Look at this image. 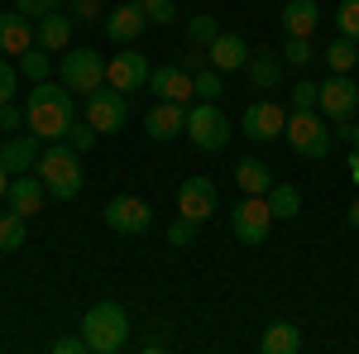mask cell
Returning <instances> with one entry per match:
<instances>
[{"instance_id":"6da1fadb","label":"cell","mask_w":359,"mask_h":354,"mask_svg":"<svg viewBox=\"0 0 359 354\" xmlns=\"http://www.w3.org/2000/svg\"><path fill=\"white\" fill-rule=\"evenodd\" d=\"M25 125L29 135L48 139V144H57V139H67V130L77 125V106H72V91L62 82H34V91H29L25 101Z\"/></svg>"},{"instance_id":"7a4b0ae2","label":"cell","mask_w":359,"mask_h":354,"mask_svg":"<svg viewBox=\"0 0 359 354\" xmlns=\"http://www.w3.org/2000/svg\"><path fill=\"white\" fill-rule=\"evenodd\" d=\"M34 172L43 177L48 196H57V201H77L82 196V154L72 144H62V139L39 154V168Z\"/></svg>"},{"instance_id":"3957f363","label":"cell","mask_w":359,"mask_h":354,"mask_svg":"<svg viewBox=\"0 0 359 354\" xmlns=\"http://www.w3.org/2000/svg\"><path fill=\"white\" fill-rule=\"evenodd\" d=\"M82 340L91 354H120L130 345V316L120 301H96L82 316Z\"/></svg>"},{"instance_id":"277c9868","label":"cell","mask_w":359,"mask_h":354,"mask_svg":"<svg viewBox=\"0 0 359 354\" xmlns=\"http://www.w3.org/2000/svg\"><path fill=\"white\" fill-rule=\"evenodd\" d=\"M283 139H287V149L306 158V163H321L326 154H331V130L321 125V110H287V125H283Z\"/></svg>"},{"instance_id":"5b68a950","label":"cell","mask_w":359,"mask_h":354,"mask_svg":"<svg viewBox=\"0 0 359 354\" xmlns=\"http://www.w3.org/2000/svg\"><path fill=\"white\" fill-rule=\"evenodd\" d=\"M269 230H273V206H269V196H245V191H240V201L230 206V235H235L240 245H264Z\"/></svg>"},{"instance_id":"8992f818","label":"cell","mask_w":359,"mask_h":354,"mask_svg":"<svg viewBox=\"0 0 359 354\" xmlns=\"http://www.w3.org/2000/svg\"><path fill=\"white\" fill-rule=\"evenodd\" d=\"M57 82L77 96H91L96 86H106V57L96 48H67L62 53V67H57Z\"/></svg>"},{"instance_id":"52a82bcc","label":"cell","mask_w":359,"mask_h":354,"mask_svg":"<svg viewBox=\"0 0 359 354\" xmlns=\"http://www.w3.org/2000/svg\"><path fill=\"white\" fill-rule=\"evenodd\" d=\"M187 139H192L201 154H216L230 144V120H225V110L216 101H196L187 106Z\"/></svg>"},{"instance_id":"ba28073f","label":"cell","mask_w":359,"mask_h":354,"mask_svg":"<svg viewBox=\"0 0 359 354\" xmlns=\"http://www.w3.org/2000/svg\"><path fill=\"white\" fill-rule=\"evenodd\" d=\"M86 120L101 130V135H120L130 125V96L115 91V86H96L86 96Z\"/></svg>"},{"instance_id":"9c48e42d","label":"cell","mask_w":359,"mask_h":354,"mask_svg":"<svg viewBox=\"0 0 359 354\" xmlns=\"http://www.w3.org/2000/svg\"><path fill=\"white\" fill-rule=\"evenodd\" d=\"M149 57L135 53V43L130 48H120L115 57H106V86H115V91H125V96H135V91H144L149 86Z\"/></svg>"},{"instance_id":"30bf717a","label":"cell","mask_w":359,"mask_h":354,"mask_svg":"<svg viewBox=\"0 0 359 354\" xmlns=\"http://www.w3.org/2000/svg\"><path fill=\"white\" fill-rule=\"evenodd\" d=\"M101 216H106V225H111L115 235H144L154 225V206L144 196H111L101 206Z\"/></svg>"},{"instance_id":"8fae6325","label":"cell","mask_w":359,"mask_h":354,"mask_svg":"<svg viewBox=\"0 0 359 354\" xmlns=\"http://www.w3.org/2000/svg\"><path fill=\"white\" fill-rule=\"evenodd\" d=\"M321 115L326 120H355V110H359V82L350 77V72H331L326 82H321Z\"/></svg>"},{"instance_id":"7c38bea8","label":"cell","mask_w":359,"mask_h":354,"mask_svg":"<svg viewBox=\"0 0 359 354\" xmlns=\"http://www.w3.org/2000/svg\"><path fill=\"white\" fill-rule=\"evenodd\" d=\"M216 206H221V196H216V182L211 177H187L182 187H177V211L196 225H206V220L216 216Z\"/></svg>"},{"instance_id":"4fadbf2b","label":"cell","mask_w":359,"mask_h":354,"mask_svg":"<svg viewBox=\"0 0 359 354\" xmlns=\"http://www.w3.org/2000/svg\"><path fill=\"white\" fill-rule=\"evenodd\" d=\"M149 91L158 96V101H196V91H192V72L182 67V62H163V67H154L149 72Z\"/></svg>"},{"instance_id":"5bb4252c","label":"cell","mask_w":359,"mask_h":354,"mask_svg":"<svg viewBox=\"0 0 359 354\" xmlns=\"http://www.w3.org/2000/svg\"><path fill=\"white\" fill-rule=\"evenodd\" d=\"M43 201H48V187H43L39 172H15V177H10V191H5V206H10V211H20V216H39Z\"/></svg>"},{"instance_id":"9a60e30c","label":"cell","mask_w":359,"mask_h":354,"mask_svg":"<svg viewBox=\"0 0 359 354\" xmlns=\"http://www.w3.org/2000/svg\"><path fill=\"white\" fill-rule=\"evenodd\" d=\"M144 130H149L154 144H168V139L187 135V106L182 101H158V106L144 115Z\"/></svg>"},{"instance_id":"2e32d148","label":"cell","mask_w":359,"mask_h":354,"mask_svg":"<svg viewBox=\"0 0 359 354\" xmlns=\"http://www.w3.org/2000/svg\"><path fill=\"white\" fill-rule=\"evenodd\" d=\"M101 25H106V39H111L115 48H130L139 34L149 29V15H144L139 5H130V0H125L120 10H106V20H101Z\"/></svg>"},{"instance_id":"e0dca14e","label":"cell","mask_w":359,"mask_h":354,"mask_svg":"<svg viewBox=\"0 0 359 354\" xmlns=\"http://www.w3.org/2000/svg\"><path fill=\"white\" fill-rule=\"evenodd\" d=\"M283 125H287V110L278 106V101H249L245 106V135L249 139H278L283 135Z\"/></svg>"},{"instance_id":"ac0fdd59","label":"cell","mask_w":359,"mask_h":354,"mask_svg":"<svg viewBox=\"0 0 359 354\" xmlns=\"http://www.w3.org/2000/svg\"><path fill=\"white\" fill-rule=\"evenodd\" d=\"M72 15H62V10H53V15H39L34 20V43L43 48V53H67V43H72Z\"/></svg>"},{"instance_id":"d6986e66","label":"cell","mask_w":359,"mask_h":354,"mask_svg":"<svg viewBox=\"0 0 359 354\" xmlns=\"http://www.w3.org/2000/svg\"><path fill=\"white\" fill-rule=\"evenodd\" d=\"M39 144H43V139L29 135V130L25 135H10L0 144V163L10 168V172H34V168H39V154H43Z\"/></svg>"},{"instance_id":"ffe728a7","label":"cell","mask_w":359,"mask_h":354,"mask_svg":"<svg viewBox=\"0 0 359 354\" xmlns=\"http://www.w3.org/2000/svg\"><path fill=\"white\" fill-rule=\"evenodd\" d=\"M321 25V5L316 0H287L283 5V39H311Z\"/></svg>"},{"instance_id":"44dd1931","label":"cell","mask_w":359,"mask_h":354,"mask_svg":"<svg viewBox=\"0 0 359 354\" xmlns=\"http://www.w3.org/2000/svg\"><path fill=\"white\" fill-rule=\"evenodd\" d=\"M206 62L216 67V72H235V67H245L249 62V43L240 39V34H216V43L206 48Z\"/></svg>"},{"instance_id":"7402d4cb","label":"cell","mask_w":359,"mask_h":354,"mask_svg":"<svg viewBox=\"0 0 359 354\" xmlns=\"http://www.w3.org/2000/svg\"><path fill=\"white\" fill-rule=\"evenodd\" d=\"M34 48V20L20 15V10H10V15H0V53H29Z\"/></svg>"},{"instance_id":"603a6c76","label":"cell","mask_w":359,"mask_h":354,"mask_svg":"<svg viewBox=\"0 0 359 354\" xmlns=\"http://www.w3.org/2000/svg\"><path fill=\"white\" fill-rule=\"evenodd\" d=\"M235 182H240V191H245V196H269L273 172H269V163H264V158H240V163H235Z\"/></svg>"},{"instance_id":"cb8c5ba5","label":"cell","mask_w":359,"mask_h":354,"mask_svg":"<svg viewBox=\"0 0 359 354\" xmlns=\"http://www.w3.org/2000/svg\"><path fill=\"white\" fill-rule=\"evenodd\" d=\"M249 82L259 86V91H273L283 82V53H269V48H259V53L249 57Z\"/></svg>"},{"instance_id":"d4e9b609","label":"cell","mask_w":359,"mask_h":354,"mask_svg":"<svg viewBox=\"0 0 359 354\" xmlns=\"http://www.w3.org/2000/svg\"><path fill=\"white\" fill-rule=\"evenodd\" d=\"M259 350H264V354H297V350H302V330L292 326V321H273V326L264 330Z\"/></svg>"},{"instance_id":"484cf974","label":"cell","mask_w":359,"mask_h":354,"mask_svg":"<svg viewBox=\"0 0 359 354\" xmlns=\"http://www.w3.org/2000/svg\"><path fill=\"white\" fill-rule=\"evenodd\" d=\"M269 206H273V220L302 216V191L292 187V182H273V187H269Z\"/></svg>"},{"instance_id":"4316f807","label":"cell","mask_w":359,"mask_h":354,"mask_svg":"<svg viewBox=\"0 0 359 354\" xmlns=\"http://www.w3.org/2000/svg\"><path fill=\"white\" fill-rule=\"evenodd\" d=\"M321 57H326V67H331V72H350V67L359 62V43L340 34V39H331V43L321 48Z\"/></svg>"},{"instance_id":"83f0119b","label":"cell","mask_w":359,"mask_h":354,"mask_svg":"<svg viewBox=\"0 0 359 354\" xmlns=\"http://www.w3.org/2000/svg\"><path fill=\"white\" fill-rule=\"evenodd\" d=\"M221 77H225V72H216L211 62H206V67H196V72H192L196 101H221V96H225V82H221Z\"/></svg>"},{"instance_id":"f1b7e54d","label":"cell","mask_w":359,"mask_h":354,"mask_svg":"<svg viewBox=\"0 0 359 354\" xmlns=\"http://www.w3.org/2000/svg\"><path fill=\"white\" fill-rule=\"evenodd\" d=\"M15 67H20V77H29V82H48V67H53V57L43 53L39 43L29 48V53L15 57Z\"/></svg>"},{"instance_id":"f546056e","label":"cell","mask_w":359,"mask_h":354,"mask_svg":"<svg viewBox=\"0 0 359 354\" xmlns=\"http://www.w3.org/2000/svg\"><path fill=\"white\" fill-rule=\"evenodd\" d=\"M25 220L20 211H0V254H15V249L25 245Z\"/></svg>"},{"instance_id":"4dcf8cb0","label":"cell","mask_w":359,"mask_h":354,"mask_svg":"<svg viewBox=\"0 0 359 354\" xmlns=\"http://www.w3.org/2000/svg\"><path fill=\"white\" fill-rule=\"evenodd\" d=\"M216 34H221V20H216V15H206V10L192 15V25H187V43H192V48H211Z\"/></svg>"},{"instance_id":"1f68e13d","label":"cell","mask_w":359,"mask_h":354,"mask_svg":"<svg viewBox=\"0 0 359 354\" xmlns=\"http://www.w3.org/2000/svg\"><path fill=\"white\" fill-rule=\"evenodd\" d=\"M287 101H292V110H316V106H321V82L297 77V82H292V91H287Z\"/></svg>"},{"instance_id":"d6a6232c","label":"cell","mask_w":359,"mask_h":354,"mask_svg":"<svg viewBox=\"0 0 359 354\" xmlns=\"http://www.w3.org/2000/svg\"><path fill=\"white\" fill-rule=\"evenodd\" d=\"M283 62L287 67H311L316 62V43L311 39H283Z\"/></svg>"},{"instance_id":"836d02e7","label":"cell","mask_w":359,"mask_h":354,"mask_svg":"<svg viewBox=\"0 0 359 354\" xmlns=\"http://www.w3.org/2000/svg\"><path fill=\"white\" fill-rule=\"evenodd\" d=\"M335 29L359 43V0H340V5H335Z\"/></svg>"},{"instance_id":"e575fe53","label":"cell","mask_w":359,"mask_h":354,"mask_svg":"<svg viewBox=\"0 0 359 354\" xmlns=\"http://www.w3.org/2000/svg\"><path fill=\"white\" fill-rule=\"evenodd\" d=\"M77 25H96V20H106V0H72V10H67Z\"/></svg>"},{"instance_id":"d590c367","label":"cell","mask_w":359,"mask_h":354,"mask_svg":"<svg viewBox=\"0 0 359 354\" xmlns=\"http://www.w3.org/2000/svg\"><path fill=\"white\" fill-rule=\"evenodd\" d=\"M144 15H149V25L168 29L172 20H177V0H149V5H144Z\"/></svg>"},{"instance_id":"8d00e7d4","label":"cell","mask_w":359,"mask_h":354,"mask_svg":"<svg viewBox=\"0 0 359 354\" xmlns=\"http://www.w3.org/2000/svg\"><path fill=\"white\" fill-rule=\"evenodd\" d=\"M96 139H101V130H96L91 120H82V125H72V130H67V144H72L77 154H86V149H91Z\"/></svg>"},{"instance_id":"74e56055","label":"cell","mask_w":359,"mask_h":354,"mask_svg":"<svg viewBox=\"0 0 359 354\" xmlns=\"http://www.w3.org/2000/svg\"><path fill=\"white\" fill-rule=\"evenodd\" d=\"M196 240V220H187V216H177L172 225H168V245H177V249H187Z\"/></svg>"},{"instance_id":"f35d334b","label":"cell","mask_w":359,"mask_h":354,"mask_svg":"<svg viewBox=\"0 0 359 354\" xmlns=\"http://www.w3.org/2000/svg\"><path fill=\"white\" fill-rule=\"evenodd\" d=\"M15 10H20V15H29V20H39V15L62 10V0H15Z\"/></svg>"},{"instance_id":"ab89813d","label":"cell","mask_w":359,"mask_h":354,"mask_svg":"<svg viewBox=\"0 0 359 354\" xmlns=\"http://www.w3.org/2000/svg\"><path fill=\"white\" fill-rule=\"evenodd\" d=\"M15 77H20V67H10V62L0 57V106L15 101Z\"/></svg>"},{"instance_id":"60d3db41","label":"cell","mask_w":359,"mask_h":354,"mask_svg":"<svg viewBox=\"0 0 359 354\" xmlns=\"http://www.w3.org/2000/svg\"><path fill=\"white\" fill-rule=\"evenodd\" d=\"M20 125H25V106H15V101H5V106H0V130H10V135H15Z\"/></svg>"},{"instance_id":"b9f144b4","label":"cell","mask_w":359,"mask_h":354,"mask_svg":"<svg viewBox=\"0 0 359 354\" xmlns=\"http://www.w3.org/2000/svg\"><path fill=\"white\" fill-rule=\"evenodd\" d=\"M53 354H86V340H82V335H57Z\"/></svg>"},{"instance_id":"7bdbcfd3","label":"cell","mask_w":359,"mask_h":354,"mask_svg":"<svg viewBox=\"0 0 359 354\" xmlns=\"http://www.w3.org/2000/svg\"><path fill=\"white\" fill-rule=\"evenodd\" d=\"M182 67H187V72H196V67H206V57H201V53H182Z\"/></svg>"},{"instance_id":"ee69618b","label":"cell","mask_w":359,"mask_h":354,"mask_svg":"<svg viewBox=\"0 0 359 354\" xmlns=\"http://www.w3.org/2000/svg\"><path fill=\"white\" fill-rule=\"evenodd\" d=\"M345 220H350V230H359V196L350 201V211H345Z\"/></svg>"},{"instance_id":"f6af8a7d","label":"cell","mask_w":359,"mask_h":354,"mask_svg":"<svg viewBox=\"0 0 359 354\" xmlns=\"http://www.w3.org/2000/svg\"><path fill=\"white\" fill-rule=\"evenodd\" d=\"M10 177H15V172H10V168L0 163V201H5V191H10Z\"/></svg>"},{"instance_id":"bcb514c9","label":"cell","mask_w":359,"mask_h":354,"mask_svg":"<svg viewBox=\"0 0 359 354\" xmlns=\"http://www.w3.org/2000/svg\"><path fill=\"white\" fill-rule=\"evenodd\" d=\"M350 177H355V187H359V149L350 154Z\"/></svg>"},{"instance_id":"7dc6e473","label":"cell","mask_w":359,"mask_h":354,"mask_svg":"<svg viewBox=\"0 0 359 354\" xmlns=\"http://www.w3.org/2000/svg\"><path fill=\"white\" fill-rule=\"evenodd\" d=\"M350 144H355V149H359V120H355V135H350Z\"/></svg>"},{"instance_id":"c3c4849f","label":"cell","mask_w":359,"mask_h":354,"mask_svg":"<svg viewBox=\"0 0 359 354\" xmlns=\"http://www.w3.org/2000/svg\"><path fill=\"white\" fill-rule=\"evenodd\" d=\"M130 5H139V10H144V5H149V0H130Z\"/></svg>"}]
</instances>
